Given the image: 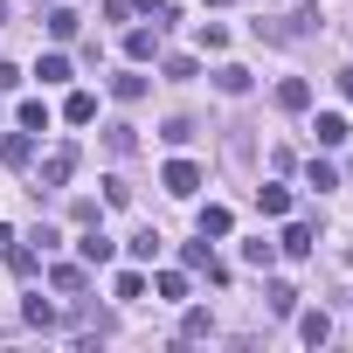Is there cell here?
I'll return each mask as SVG.
<instances>
[{"label":"cell","instance_id":"7402d4cb","mask_svg":"<svg viewBox=\"0 0 353 353\" xmlns=\"http://www.w3.org/2000/svg\"><path fill=\"white\" fill-rule=\"evenodd\" d=\"M243 256H250V270H270V263H277V243L256 236V243H243Z\"/></svg>","mask_w":353,"mask_h":353},{"label":"cell","instance_id":"e575fe53","mask_svg":"<svg viewBox=\"0 0 353 353\" xmlns=\"http://www.w3.org/2000/svg\"><path fill=\"white\" fill-rule=\"evenodd\" d=\"M0 21H8V0H0Z\"/></svg>","mask_w":353,"mask_h":353},{"label":"cell","instance_id":"484cf974","mask_svg":"<svg viewBox=\"0 0 353 353\" xmlns=\"http://www.w3.org/2000/svg\"><path fill=\"white\" fill-rule=\"evenodd\" d=\"M159 139H166V145H188V139H194V118H166Z\"/></svg>","mask_w":353,"mask_h":353},{"label":"cell","instance_id":"5b68a950","mask_svg":"<svg viewBox=\"0 0 353 353\" xmlns=\"http://www.w3.org/2000/svg\"><path fill=\"white\" fill-rule=\"evenodd\" d=\"M125 56H132V63H152V56H159V21H152V28H132V35H125Z\"/></svg>","mask_w":353,"mask_h":353},{"label":"cell","instance_id":"f1b7e54d","mask_svg":"<svg viewBox=\"0 0 353 353\" xmlns=\"http://www.w3.org/2000/svg\"><path fill=\"white\" fill-rule=\"evenodd\" d=\"M21 319H28V325H42V332H49V325H56V305H42V298H28V305H21Z\"/></svg>","mask_w":353,"mask_h":353},{"label":"cell","instance_id":"8fae6325","mask_svg":"<svg viewBox=\"0 0 353 353\" xmlns=\"http://www.w3.org/2000/svg\"><path fill=\"white\" fill-rule=\"evenodd\" d=\"M277 250H284V256H312V222H291V229L277 236Z\"/></svg>","mask_w":353,"mask_h":353},{"label":"cell","instance_id":"9a60e30c","mask_svg":"<svg viewBox=\"0 0 353 353\" xmlns=\"http://www.w3.org/2000/svg\"><path fill=\"white\" fill-rule=\"evenodd\" d=\"M215 83H222L229 97H243V90H250V70H243V63H222V70H215Z\"/></svg>","mask_w":353,"mask_h":353},{"label":"cell","instance_id":"9c48e42d","mask_svg":"<svg viewBox=\"0 0 353 353\" xmlns=\"http://www.w3.org/2000/svg\"><path fill=\"white\" fill-rule=\"evenodd\" d=\"M145 90H152V83H145L139 70H125V77H111V97H118V104H139Z\"/></svg>","mask_w":353,"mask_h":353},{"label":"cell","instance_id":"7c38bea8","mask_svg":"<svg viewBox=\"0 0 353 353\" xmlns=\"http://www.w3.org/2000/svg\"><path fill=\"white\" fill-rule=\"evenodd\" d=\"M14 125H21V132H49V104H42V97H28V104L14 111Z\"/></svg>","mask_w":353,"mask_h":353},{"label":"cell","instance_id":"4316f807","mask_svg":"<svg viewBox=\"0 0 353 353\" xmlns=\"http://www.w3.org/2000/svg\"><path fill=\"white\" fill-rule=\"evenodd\" d=\"M8 263H14V277H35V250L28 243H8Z\"/></svg>","mask_w":353,"mask_h":353},{"label":"cell","instance_id":"52a82bcc","mask_svg":"<svg viewBox=\"0 0 353 353\" xmlns=\"http://www.w3.org/2000/svg\"><path fill=\"white\" fill-rule=\"evenodd\" d=\"M305 104H312V83L305 77H284L277 83V111H305Z\"/></svg>","mask_w":353,"mask_h":353},{"label":"cell","instance_id":"30bf717a","mask_svg":"<svg viewBox=\"0 0 353 353\" xmlns=\"http://www.w3.org/2000/svg\"><path fill=\"white\" fill-rule=\"evenodd\" d=\"M63 118H70V125H90V118H97V97H90V90H70V97H63Z\"/></svg>","mask_w":353,"mask_h":353},{"label":"cell","instance_id":"4fadbf2b","mask_svg":"<svg viewBox=\"0 0 353 353\" xmlns=\"http://www.w3.org/2000/svg\"><path fill=\"white\" fill-rule=\"evenodd\" d=\"M298 332H305V346H325V339H332V319H325V312H305Z\"/></svg>","mask_w":353,"mask_h":353},{"label":"cell","instance_id":"cb8c5ba5","mask_svg":"<svg viewBox=\"0 0 353 353\" xmlns=\"http://www.w3.org/2000/svg\"><path fill=\"white\" fill-rule=\"evenodd\" d=\"M263 298H270V312H277V319H291V312H298V291H291V284H270Z\"/></svg>","mask_w":353,"mask_h":353},{"label":"cell","instance_id":"ac0fdd59","mask_svg":"<svg viewBox=\"0 0 353 353\" xmlns=\"http://www.w3.org/2000/svg\"><path fill=\"white\" fill-rule=\"evenodd\" d=\"M35 77H42V83H70V56H42Z\"/></svg>","mask_w":353,"mask_h":353},{"label":"cell","instance_id":"5bb4252c","mask_svg":"<svg viewBox=\"0 0 353 353\" xmlns=\"http://www.w3.org/2000/svg\"><path fill=\"white\" fill-rule=\"evenodd\" d=\"M152 291H159V298H173V305H181V298H188V270H159V277H152Z\"/></svg>","mask_w":353,"mask_h":353},{"label":"cell","instance_id":"7a4b0ae2","mask_svg":"<svg viewBox=\"0 0 353 353\" xmlns=\"http://www.w3.org/2000/svg\"><path fill=\"white\" fill-rule=\"evenodd\" d=\"M77 256H83V263H90V270H104V263H111V256H118V243H111V236H104V229H97V222H83V236H77Z\"/></svg>","mask_w":353,"mask_h":353},{"label":"cell","instance_id":"d6986e66","mask_svg":"<svg viewBox=\"0 0 353 353\" xmlns=\"http://www.w3.org/2000/svg\"><path fill=\"white\" fill-rule=\"evenodd\" d=\"M104 145H111V152H118V159H125V152H132V145H139V132H132V125H104Z\"/></svg>","mask_w":353,"mask_h":353},{"label":"cell","instance_id":"3957f363","mask_svg":"<svg viewBox=\"0 0 353 353\" xmlns=\"http://www.w3.org/2000/svg\"><path fill=\"white\" fill-rule=\"evenodd\" d=\"M70 173H77V145H56V152L42 159V188H63Z\"/></svg>","mask_w":353,"mask_h":353},{"label":"cell","instance_id":"6da1fadb","mask_svg":"<svg viewBox=\"0 0 353 353\" xmlns=\"http://www.w3.org/2000/svg\"><path fill=\"white\" fill-rule=\"evenodd\" d=\"M159 188H166V194H181V201H194V188H201V166H194V159H166Z\"/></svg>","mask_w":353,"mask_h":353},{"label":"cell","instance_id":"ba28073f","mask_svg":"<svg viewBox=\"0 0 353 353\" xmlns=\"http://www.w3.org/2000/svg\"><path fill=\"white\" fill-rule=\"evenodd\" d=\"M42 21H49V35H56V42H70V35L83 28V14H77V8H49Z\"/></svg>","mask_w":353,"mask_h":353},{"label":"cell","instance_id":"4dcf8cb0","mask_svg":"<svg viewBox=\"0 0 353 353\" xmlns=\"http://www.w3.org/2000/svg\"><path fill=\"white\" fill-rule=\"evenodd\" d=\"M0 159H8V166H28V139H21V132H14V139H8V145H0Z\"/></svg>","mask_w":353,"mask_h":353},{"label":"cell","instance_id":"e0dca14e","mask_svg":"<svg viewBox=\"0 0 353 353\" xmlns=\"http://www.w3.org/2000/svg\"><path fill=\"white\" fill-rule=\"evenodd\" d=\"M305 181L325 194V188H339V166H332V159H312V166H305Z\"/></svg>","mask_w":353,"mask_h":353},{"label":"cell","instance_id":"ffe728a7","mask_svg":"<svg viewBox=\"0 0 353 353\" xmlns=\"http://www.w3.org/2000/svg\"><path fill=\"white\" fill-rule=\"evenodd\" d=\"M229 229H236L229 208H201V236H229Z\"/></svg>","mask_w":353,"mask_h":353},{"label":"cell","instance_id":"f546056e","mask_svg":"<svg viewBox=\"0 0 353 353\" xmlns=\"http://www.w3.org/2000/svg\"><path fill=\"white\" fill-rule=\"evenodd\" d=\"M181 332H188V339H208V332H215V319H208V312H188V319H181Z\"/></svg>","mask_w":353,"mask_h":353},{"label":"cell","instance_id":"8992f818","mask_svg":"<svg viewBox=\"0 0 353 353\" xmlns=\"http://www.w3.org/2000/svg\"><path fill=\"white\" fill-rule=\"evenodd\" d=\"M312 139H319V145H346V139H353V125H346L339 111H319V125H312Z\"/></svg>","mask_w":353,"mask_h":353},{"label":"cell","instance_id":"d4e9b609","mask_svg":"<svg viewBox=\"0 0 353 353\" xmlns=\"http://www.w3.org/2000/svg\"><path fill=\"white\" fill-rule=\"evenodd\" d=\"M194 70H201L194 56H166V83H194Z\"/></svg>","mask_w":353,"mask_h":353},{"label":"cell","instance_id":"d590c367","mask_svg":"<svg viewBox=\"0 0 353 353\" xmlns=\"http://www.w3.org/2000/svg\"><path fill=\"white\" fill-rule=\"evenodd\" d=\"M208 8H229V0H208Z\"/></svg>","mask_w":353,"mask_h":353},{"label":"cell","instance_id":"d6a6232c","mask_svg":"<svg viewBox=\"0 0 353 353\" xmlns=\"http://www.w3.org/2000/svg\"><path fill=\"white\" fill-rule=\"evenodd\" d=\"M339 97H346V104H353V70H339Z\"/></svg>","mask_w":353,"mask_h":353},{"label":"cell","instance_id":"277c9868","mask_svg":"<svg viewBox=\"0 0 353 353\" xmlns=\"http://www.w3.org/2000/svg\"><path fill=\"white\" fill-rule=\"evenodd\" d=\"M181 263H188V270H208V277H215V284H222V277H229V270H222V263H215V250H208V236H201V243H181Z\"/></svg>","mask_w":353,"mask_h":353},{"label":"cell","instance_id":"603a6c76","mask_svg":"<svg viewBox=\"0 0 353 353\" xmlns=\"http://www.w3.org/2000/svg\"><path fill=\"white\" fill-rule=\"evenodd\" d=\"M49 277H56V291H83V284H90V277H83V263H56Z\"/></svg>","mask_w":353,"mask_h":353},{"label":"cell","instance_id":"2e32d148","mask_svg":"<svg viewBox=\"0 0 353 353\" xmlns=\"http://www.w3.org/2000/svg\"><path fill=\"white\" fill-rule=\"evenodd\" d=\"M256 208L263 215H291V188H256Z\"/></svg>","mask_w":353,"mask_h":353},{"label":"cell","instance_id":"1f68e13d","mask_svg":"<svg viewBox=\"0 0 353 353\" xmlns=\"http://www.w3.org/2000/svg\"><path fill=\"white\" fill-rule=\"evenodd\" d=\"M14 83H21V70H14V63H0V90H14Z\"/></svg>","mask_w":353,"mask_h":353},{"label":"cell","instance_id":"836d02e7","mask_svg":"<svg viewBox=\"0 0 353 353\" xmlns=\"http://www.w3.org/2000/svg\"><path fill=\"white\" fill-rule=\"evenodd\" d=\"M8 243H14V229H8V222H0V250H8Z\"/></svg>","mask_w":353,"mask_h":353},{"label":"cell","instance_id":"83f0119b","mask_svg":"<svg viewBox=\"0 0 353 353\" xmlns=\"http://www.w3.org/2000/svg\"><path fill=\"white\" fill-rule=\"evenodd\" d=\"M111 298H145V277H139V270H118V284H111Z\"/></svg>","mask_w":353,"mask_h":353},{"label":"cell","instance_id":"44dd1931","mask_svg":"<svg viewBox=\"0 0 353 353\" xmlns=\"http://www.w3.org/2000/svg\"><path fill=\"white\" fill-rule=\"evenodd\" d=\"M125 250H132V256H139V263H152V256H159V229H139V236H132V243H125Z\"/></svg>","mask_w":353,"mask_h":353}]
</instances>
